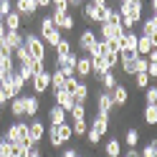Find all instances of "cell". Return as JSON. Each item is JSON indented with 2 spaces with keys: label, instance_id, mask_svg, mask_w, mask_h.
I'll use <instances>...</instances> for the list:
<instances>
[{
  "label": "cell",
  "instance_id": "obj_1",
  "mask_svg": "<svg viewBox=\"0 0 157 157\" xmlns=\"http://www.w3.org/2000/svg\"><path fill=\"white\" fill-rule=\"evenodd\" d=\"M46 140H48V147H53V150H61V147H66L68 142L74 140V134H71V124H68V122H63V124L48 127Z\"/></svg>",
  "mask_w": 157,
  "mask_h": 157
},
{
  "label": "cell",
  "instance_id": "obj_2",
  "mask_svg": "<svg viewBox=\"0 0 157 157\" xmlns=\"http://www.w3.org/2000/svg\"><path fill=\"white\" fill-rule=\"evenodd\" d=\"M109 124H112V122H109V117L96 114L94 119H91V124H89V132H86V137H84V140L89 142L91 147H94V144H99V142H101V137L109 132Z\"/></svg>",
  "mask_w": 157,
  "mask_h": 157
},
{
  "label": "cell",
  "instance_id": "obj_3",
  "mask_svg": "<svg viewBox=\"0 0 157 157\" xmlns=\"http://www.w3.org/2000/svg\"><path fill=\"white\" fill-rule=\"evenodd\" d=\"M38 38H41L43 43H48L51 48H56V43L63 38V33L53 25L51 15H43V18H41V23H38Z\"/></svg>",
  "mask_w": 157,
  "mask_h": 157
},
{
  "label": "cell",
  "instance_id": "obj_4",
  "mask_svg": "<svg viewBox=\"0 0 157 157\" xmlns=\"http://www.w3.org/2000/svg\"><path fill=\"white\" fill-rule=\"evenodd\" d=\"M23 46L28 48V53H31V58H36V61H46V43L38 38L36 31H23Z\"/></svg>",
  "mask_w": 157,
  "mask_h": 157
},
{
  "label": "cell",
  "instance_id": "obj_5",
  "mask_svg": "<svg viewBox=\"0 0 157 157\" xmlns=\"http://www.w3.org/2000/svg\"><path fill=\"white\" fill-rule=\"evenodd\" d=\"M109 10H112V5H94V3H89V0H86L84 8H81V15H84V21H89V23H96V25H99V23L106 21Z\"/></svg>",
  "mask_w": 157,
  "mask_h": 157
},
{
  "label": "cell",
  "instance_id": "obj_6",
  "mask_svg": "<svg viewBox=\"0 0 157 157\" xmlns=\"http://www.w3.org/2000/svg\"><path fill=\"white\" fill-rule=\"evenodd\" d=\"M3 137L8 140V144H21L25 137H28V119L21 122H13L8 129H3Z\"/></svg>",
  "mask_w": 157,
  "mask_h": 157
},
{
  "label": "cell",
  "instance_id": "obj_7",
  "mask_svg": "<svg viewBox=\"0 0 157 157\" xmlns=\"http://www.w3.org/2000/svg\"><path fill=\"white\" fill-rule=\"evenodd\" d=\"M28 84H31V89H33V94H36V96H43L48 89H51V71L46 68L43 74H36Z\"/></svg>",
  "mask_w": 157,
  "mask_h": 157
},
{
  "label": "cell",
  "instance_id": "obj_8",
  "mask_svg": "<svg viewBox=\"0 0 157 157\" xmlns=\"http://www.w3.org/2000/svg\"><path fill=\"white\" fill-rule=\"evenodd\" d=\"M28 137L36 142V144H41L46 140V122L41 119V117H33V119H28Z\"/></svg>",
  "mask_w": 157,
  "mask_h": 157
},
{
  "label": "cell",
  "instance_id": "obj_9",
  "mask_svg": "<svg viewBox=\"0 0 157 157\" xmlns=\"http://www.w3.org/2000/svg\"><path fill=\"white\" fill-rule=\"evenodd\" d=\"M74 76L78 78V81H89L91 78V58L86 53H78L76 58V68H74Z\"/></svg>",
  "mask_w": 157,
  "mask_h": 157
},
{
  "label": "cell",
  "instance_id": "obj_10",
  "mask_svg": "<svg viewBox=\"0 0 157 157\" xmlns=\"http://www.w3.org/2000/svg\"><path fill=\"white\" fill-rule=\"evenodd\" d=\"M13 10L23 18V21H31V18L38 13V3L36 0H15L13 3Z\"/></svg>",
  "mask_w": 157,
  "mask_h": 157
},
{
  "label": "cell",
  "instance_id": "obj_11",
  "mask_svg": "<svg viewBox=\"0 0 157 157\" xmlns=\"http://www.w3.org/2000/svg\"><path fill=\"white\" fill-rule=\"evenodd\" d=\"M48 15H51V21H53V25L58 28V31H74V25H76V18L71 15V13H48Z\"/></svg>",
  "mask_w": 157,
  "mask_h": 157
},
{
  "label": "cell",
  "instance_id": "obj_12",
  "mask_svg": "<svg viewBox=\"0 0 157 157\" xmlns=\"http://www.w3.org/2000/svg\"><path fill=\"white\" fill-rule=\"evenodd\" d=\"M23 106H25V119H33L41 112V96L36 94H23Z\"/></svg>",
  "mask_w": 157,
  "mask_h": 157
},
{
  "label": "cell",
  "instance_id": "obj_13",
  "mask_svg": "<svg viewBox=\"0 0 157 157\" xmlns=\"http://www.w3.org/2000/svg\"><path fill=\"white\" fill-rule=\"evenodd\" d=\"M122 31L124 28L119 25V23H99V33H101V41H117V38L122 36Z\"/></svg>",
  "mask_w": 157,
  "mask_h": 157
},
{
  "label": "cell",
  "instance_id": "obj_14",
  "mask_svg": "<svg viewBox=\"0 0 157 157\" xmlns=\"http://www.w3.org/2000/svg\"><path fill=\"white\" fill-rule=\"evenodd\" d=\"M96 43V31H91V28H84L81 33H78V53H89V48Z\"/></svg>",
  "mask_w": 157,
  "mask_h": 157
},
{
  "label": "cell",
  "instance_id": "obj_15",
  "mask_svg": "<svg viewBox=\"0 0 157 157\" xmlns=\"http://www.w3.org/2000/svg\"><path fill=\"white\" fill-rule=\"evenodd\" d=\"M112 112H114V101H112L109 91H99V94H96V114L109 117Z\"/></svg>",
  "mask_w": 157,
  "mask_h": 157
},
{
  "label": "cell",
  "instance_id": "obj_16",
  "mask_svg": "<svg viewBox=\"0 0 157 157\" xmlns=\"http://www.w3.org/2000/svg\"><path fill=\"white\" fill-rule=\"evenodd\" d=\"M109 96L114 101V109H117V106H127V104H129V89H127L124 84H117L114 89L109 91Z\"/></svg>",
  "mask_w": 157,
  "mask_h": 157
},
{
  "label": "cell",
  "instance_id": "obj_17",
  "mask_svg": "<svg viewBox=\"0 0 157 157\" xmlns=\"http://www.w3.org/2000/svg\"><path fill=\"white\" fill-rule=\"evenodd\" d=\"M117 46H119V53L122 51H134L137 48V33L134 31H122V36L117 38Z\"/></svg>",
  "mask_w": 157,
  "mask_h": 157
},
{
  "label": "cell",
  "instance_id": "obj_18",
  "mask_svg": "<svg viewBox=\"0 0 157 157\" xmlns=\"http://www.w3.org/2000/svg\"><path fill=\"white\" fill-rule=\"evenodd\" d=\"M76 58H78V53L56 56V66H53V68H61L63 74H74V68H76Z\"/></svg>",
  "mask_w": 157,
  "mask_h": 157
},
{
  "label": "cell",
  "instance_id": "obj_19",
  "mask_svg": "<svg viewBox=\"0 0 157 157\" xmlns=\"http://www.w3.org/2000/svg\"><path fill=\"white\" fill-rule=\"evenodd\" d=\"M8 112H10L13 122H21L25 119V106H23V94L15 96V99H10V106H8Z\"/></svg>",
  "mask_w": 157,
  "mask_h": 157
},
{
  "label": "cell",
  "instance_id": "obj_20",
  "mask_svg": "<svg viewBox=\"0 0 157 157\" xmlns=\"http://www.w3.org/2000/svg\"><path fill=\"white\" fill-rule=\"evenodd\" d=\"M51 96H53V104H56V106H61L66 114L71 112V109H74V104H76V101H74V96L68 94V91H58V94H51Z\"/></svg>",
  "mask_w": 157,
  "mask_h": 157
},
{
  "label": "cell",
  "instance_id": "obj_21",
  "mask_svg": "<svg viewBox=\"0 0 157 157\" xmlns=\"http://www.w3.org/2000/svg\"><path fill=\"white\" fill-rule=\"evenodd\" d=\"M140 36H147L152 41H157V15L150 13V18H142V33Z\"/></svg>",
  "mask_w": 157,
  "mask_h": 157
},
{
  "label": "cell",
  "instance_id": "obj_22",
  "mask_svg": "<svg viewBox=\"0 0 157 157\" xmlns=\"http://www.w3.org/2000/svg\"><path fill=\"white\" fill-rule=\"evenodd\" d=\"M134 61H137V51H122L119 53V68H122V74L132 76V63Z\"/></svg>",
  "mask_w": 157,
  "mask_h": 157
},
{
  "label": "cell",
  "instance_id": "obj_23",
  "mask_svg": "<svg viewBox=\"0 0 157 157\" xmlns=\"http://www.w3.org/2000/svg\"><path fill=\"white\" fill-rule=\"evenodd\" d=\"M152 48H157V41H152V38H147V36H140L137 33V56H147L152 51Z\"/></svg>",
  "mask_w": 157,
  "mask_h": 157
},
{
  "label": "cell",
  "instance_id": "obj_24",
  "mask_svg": "<svg viewBox=\"0 0 157 157\" xmlns=\"http://www.w3.org/2000/svg\"><path fill=\"white\" fill-rule=\"evenodd\" d=\"M89 81H78V86H76V89L71 91V96H74V101L76 104H84L86 106V101H89Z\"/></svg>",
  "mask_w": 157,
  "mask_h": 157
},
{
  "label": "cell",
  "instance_id": "obj_25",
  "mask_svg": "<svg viewBox=\"0 0 157 157\" xmlns=\"http://www.w3.org/2000/svg\"><path fill=\"white\" fill-rule=\"evenodd\" d=\"M63 122H68V114L61 109V106H51L48 109V127H56V124H63Z\"/></svg>",
  "mask_w": 157,
  "mask_h": 157
},
{
  "label": "cell",
  "instance_id": "obj_26",
  "mask_svg": "<svg viewBox=\"0 0 157 157\" xmlns=\"http://www.w3.org/2000/svg\"><path fill=\"white\" fill-rule=\"evenodd\" d=\"M3 43L10 48V51H15L18 46H23V28H21V31H8L5 38H3Z\"/></svg>",
  "mask_w": 157,
  "mask_h": 157
},
{
  "label": "cell",
  "instance_id": "obj_27",
  "mask_svg": "<svg viewBox=\"0 0 157 157\" xmlns=\"http://www.w3.org/2000/svg\"><path fill=\"white\" fill-rule=\"evenodd\" d=\"M3 25H5V31H21V28H23V18L18 15L15 10H10L3 18Z\"/></svg>",
  "mask_w": 157,
  "mask_h": 157
},
{
  "label": "cell",
  "instance_id": "obj_28",
  "mask_svg": "<svg viewBox=\"0 0 157 157\" xmlns=\"http://www.w3.org/2000/svg\"><path fill=\"white\" fill-rule=\"evenodd\" d=\"M104 155H106V157H119V155H122V140H119V137H109V140H106Z\"/></svg>",
  "mask_w": 157,
  "mask_h": 157
},
{
  "label": "cell",
  "instance_id": "obj_29",
  "mask_svg": "<svg viewBox=\"0 0 157 157\" xmlns=\"http://www.w3.org/2000/svg\"><path fill=\"white\" fill-rule=\"evenodd\" d=\"M99 84H101V91H112L117 84H119V78H117V74L114 71H106L101 78H99Z\"/></svg>",
  "mask_w": 157,
  "mask_h": 157
},
{
  "label": "cell",
  "instance_id": "obj_30",
  "mask_svg": "<svg viewBox=\"0 0 157 157\" xmlns=\"http://www.w3.org/2000/svg\"><path fill=\"white\" fill-rule=\"evenodd\" d=\"M137 142H140V129L129 127V129L124 132V144H127V150H137Z\"/></svg>",
  "mask_w": 157,
  "mask_h": 157
},
{
  "label": "cell",
  "instance_id": "obj_31",
  "mask_svg": "<svg viewBox=\"0 0 157 157\" xmlns=\"http://www.w3.org/2000/svg\"><path fill=\"white\" fill-rule=\"evenodd\" d=\"M53 51H56V56H68V53H74V46H71V41H68V38L63 36L61 41L56 43V48H53Z\"/></svg>",
  "mask_w": 157,
  "mask_h": 157
},
{
  "label": "cell",
  "instance_id": "obj_32",
  "mask_svg": "<svg viewBox=\"0 0 157 157\" xmlns=\"http://www.w3.org/2000/svg\"><path fill=\"white\" fill-rule=\"evenodd\" d=\"M86 132H89V124H86V119H81V122H71V134L76 137V140L86 137Z\"/></svg>",
  "mask_w": 157,
  "mask_h": 157
},
{
  "label": "cell",
  "instance_id": "obj_33",
  "mask_svg": "<svg viewBox=\"0 0 157 157\" xmlns=\"http://www.w3.org/2000/svg\"><path fill=\"white\" fill-rule=\"evenodd\" d=\"M13 61L15 63H28V61H31V53H28L25 46H18L15 51H13Z\"/></svg>",
  "mask_w": 157,
  "mask_h": 157
},
{
  "label": "cell",
  "instance_id": "obj_34",
  "mask_svg": "<svg viewBox=\"0 0 157 157\" xmlns=\"http://www.w3.org/2000/svg\"><path fill=\"white\" fill-rule=\"evenodd\" d=\"M142 119H144V124L155 127V124H157V106H144V112H142Z\"/></svg>",
  "mask_w": 157,
  "mask_h": 157
},
{
  "label": "cell",
  "instance_id": "obj_35",
  "mask_svg": "<svg viewBox=\"0 0 157 157\" xmlns=\"http://www.w3.org/2000/svg\"><path fill=\"white\" fill-rule=\"evenodd\" d=\"M144 104L147 106H157V86L155 84H150L144 89Z\"/></svg>",
  "mask_w": 157,
  "mask_h": 157
},
{
  "label": "cell",
  "instance_id": "obj_36",
  "mask_svg": "<svg viewBox=\"0 0 157 157\" xmlns=\"http://www.w3.org/2000/svg\"><path fill=\"white\" fill-rule=\"evenodd\" d=\"M140 157H157V140H155V137L140 150Z\"/></svg>",
  "mask_w": 157,
  "mask_h": 157
},
{
  "label": "cell",
  "instance_id": "obj_37",
  "mask_svg": "<svg viewBox=\"0 0 157 157\" xmlns=\"http://www.w3.org/2000/svg\"><path fill=\"white\" fill-rule=\"evenodd\" d=\"M68 117H71V122H81V119H86V106H84V104H74V109L68 112Z\"/></svg>",
  "mask_w": 157,
  "mask_h": 157
},
{
  "label": "cell",
  "instance_id": "obj_38",
  "mask_svg": "<svg viewBox=\"0 0 157 157\" xmlns=\"http://www.w3.org/2000/svg\"><path fill=\"white\" fill-rule=\"evenodd\" d=\"M104 53H106V41L96 38V43L89 48V53H86V56H91V58H94V56H104Z\"/></svg>",
  "mask_w": 157,
  "mask_h": 157
},
{
  "label": "cell",
  "instance_id": "obj_39",
  "mask_svg": "<svg viewBox=\"0 0 157 157\" xmlns=\"http://www.w3.org/2000/svg\"><path fill=\"white\" fill-rule=\"evenodd\" d=\"M147 63H150V61H147L144 56H137V61L132 63V76H134V74H144V71H147Z\"/></svg>",
  "mask_w": 157,
  "mask_h": 157
},
{
  "label": "cell",
  "instance_id": "obj_40",
  "mask_svg": "<svg viewBox=\"0 0 157 157\" xmlns=\"http://www.w3.org/2000/svg\"><path fill=\"white\" fill-rule=\"evenodd\" d=\"M101 58H104V63H106V68H109V71H114V68L119 66V53H104Z\"/></svg>",
  "mask_w": 157,
  "mask_h": 157
},
{
  "label": "cell",
  "instance_id": "obj_41",
  "mask_svg": "<svg viewBox=\"0 0 157 157\" xmlns=\"http://www.w3.org/2000/svg\"><path fill=\"white\" fill-rule=\"evenodd\" d=\"M152 81H150V76H147V74H134V86H137V89H147V86H150Z\"/></svg>",
  "mask_w": 157,
  "mask_h": 157
},
{
  "label": "cell",
  "instance_id": "obj_42",
  "mask_svg": "<svg viewBox=\"0 0 157 157\" xmlns=\"http://www.w3.org/2000/svg\"><path fill=\"white\" fill-rule=\"evenodd\" d=\"M51 10L53 13H68V3L66 0H51Z\"/></svg>",
  "mask_w": 157,
  "mask_h": 157
},
{
  "label": "cell",
  "instance_id": "obj_43",
  "mask_svg": "<svg viewBox=\"0 0 157 157\" xmlns=\"http://www.w3.org/2000/svg\"><path fill=\"white\" fill-rule=\"evenodd\" d=\"M13 10V0H0V23H3V18Z\"/></svg>",
  "mask_w": 157,
  "mask_h": 157
},
{
  "label": "cell",
  "instance_id": "obj_44",
  "mask_svg": "<svg viewBox=\"0 0 157 157\" xmlns=\"http://www.w3.org/2000/svg\"><path fill=\"white\" fill-rule=\"evenodd\" d=\"M10 157H28V150L23 144H10Z\"/></svg>",
  "mask_w": 157,
  "mask_h": 157
},
{
  "label": "cell",
  "instance_id": "obj_45",
  "mask_svg": "<svg viewBox=\"0 0 157 157\" xmlns=\"http://www.w3.org/2000/svg\"><path fill=\"white\" fill-rule=\"evenodd\" d=\"M0 157H10V144L3 137V132H0Z\"/></svg>",
  "mask_w": 157,
  "mask_h": 157
},
{
  "label": "cell",
  "instance_id": "obj_46",
  "mask_svg": "<svg viewBox=\"0 0 157 157\" xmlns=\"http://www.w3.org/2000/svg\"><path fill=\"white\" fill-rule=\"evenodd\" d=\"M66 3H68V10H71V8H84L86 0H66Z\"/></svg>",
  "mask_w": 157,
  "mask_h": 157
},
{
  "label": "cell",
  "instance_id": "obj_47",
  "mask_svg": "<svg viewBox=\"0 0 157 157\" xmlns=\"http://www.w3.org/2000/svg\"><path fill=\"white\" fill-rule=\"evenodd\" d=\"M28 157H43V152H41V147H38V144H36V147H33V150H31V152H28Z\"/></svg>",
  "mask_w": 157,
  "mask_h": 157
},
{
  "label": "cell",
  "instance_id": "obj_48",
  "mask_svg": "<svg viewBox=\"0 0 157 157\" xmlns=\"http://www.w3.org/2000/svg\"><path fill=\"white\" fill-rule=\"evenodd\" d=\"M89 3H94V5H112V0H89Z\"/></svg>",
  "mask_w": 157,
  "mask_h": 157
},
{
  "label": "cell",
  "instance_id": "obj_49",
  "mask_svg": "<svg viewBox=\"0 0 157 157\" xmlns=\"http://www.w3.org/2000/svg\"><path fill=\"white\" fill-rule=\"evenodd\" d=\"M5 33H8V31H5V25L0 23V41H3V38H5Z\"/></svg>",
  "mask_w": 157,
  "mask_h": 157
},
{
  "label": "cell",
  "instance_id": "obj_50",
  "mask_svg": "<svg viewBox=\"0 0 157 157\" xmlns=\"http://www.w3.org/2000/svg\"><path fill=\"white\" fill-rule=\"evenodd\" d=\"M150 5H152V15L157 13V0H150Z\"/></svg>",
  "mask_w": 157,
  "mask_h": 157
},
{
  "label": "cell",
  "instance_id": "obj_51",
  "mask_svg": "<svg viewBox=\"0 0 157 157\" xmlns=\"http://www.w3.org/2000/svg\"><path fill=\"white\" fill-rule=\"evenodd\" d=\"M0 119H3V106H0Z\"/></svg>",
  "mask_w": 157,
  "mask_h": 157
},
{
  "label": "cell",
  "instance_id": "obj_52",
  "mask_svg": "<svg viewBox=\"0 0 157 157\" xmlns=\"http://www.w3.org/2000/svg\"><path fill=\"white\" fill-rule=\"evenodd\" d=\"M119 3H129V0H119Z\"/></svg>",
  "mask_w": 157,
  "mask_h": 157
}]
</instances>
